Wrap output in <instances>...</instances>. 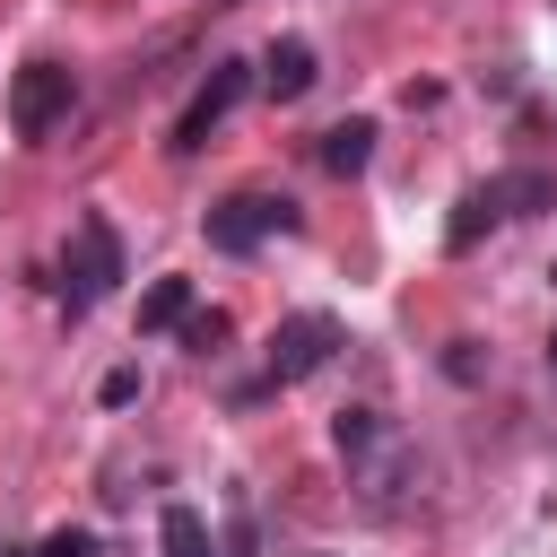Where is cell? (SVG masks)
<instances>
[{
    "mask_svg": "<svg viewBox=\"0 0 557 557\" xmlns=\"http://www.w3.org/2000/svg\"><path fill=\"white\" fill-rule=\"evenodd\" d=\"M252 78H261V87H270L278 104H296V96H305V87H313L322 70H313V44H305V35H278V44L261 52V70H252Z\"/></svg>",
    "mask_w": 557,
    "mask_h": 557,
    "instance_id": "7",
    "label": "cell"
},
{
    "mask_svg": "<svg viewBox=\"0 0 557 557\" xmlns=\"http://www.w3.org/2000/svg\"><path fill=\"white\" fill-rule=\"evenodd\" d=\"M548 366H557V339H548Z\"/></svg>",
    "mask_w": 557,
    "mask_h": 557,
    "instance_id": "14",
    "label": "cell"
},
{
    "mask_svg": "<svg viewBox=\"0 0 557 557\" xmlns=\"http://www.w3.org/2000/svg\"><path fill=\"white\" fill-rule=\"evenodd\" d=\"M191 322V278H157L139 296V331H183Z\"/></svg>",
    "mask_w": 557,
    "mask_h": 557,
    "instance_id": "10",
    "label": "cell"
},
{
    "mask_svg": "<svg viewBox=\"0 0 557 557\" xmlns=\"http://www.w3.org/2000/svg\"><path fill=\"white\" fill-rule=\"evenodd\" d=\"M548 278H557V270H548Z\"/></svg>",
    "mask_w": 557,
    "mask_h": 557,
    "instance_id": "15",
    "label": "cell"
},
{
    "mask_svg": "<svg viewBox=\"0 0 557 557\" xmlns=\"http://www.w3.org/2000/svg\"><path fill=\"white\" fill-rule=\"evenodd\" d=\"M331 348H339V322H331V313H287V322L270 331L261 366H270V383H305V374L331 366Z\"/></svg>",
    "mask_w": 557,
    "mask_h": 557,
    "instance_id": "4",
    "label": "cell"
},
{
    "mask_svg": "<svg viewBox=\"0 0 557 557\" xmlns=\"http://www.w3.org/2000/svg\"><path fill=\"white\" fill-rule=\"evenodd\" d=\"M35 557H96V531L61 522V531H44V548H35Z\"/></svg>",
    "mask_w": 557,
    "mask_h": 557,
    "instance_id": "12",
    "label": "cell"
},
{
    "mask_svg": "<svg viewBox=\"0 0 557 557\" xmlns=\"http://www.w3.org/2000/svg\"><path fill=\"white\" fill-rule=\"evenodd\" d=\"M70 104H78V78H70L61 61H26L17 87H9V131H17V139H44Z\"/></svg>",
    "mask_w": 557,
    "mask_h": 557,
    "instance_id": "2",
    "label": "cell"
},
{
    "mask_svg": "<svg viewBox=\"0 0 557 557\" xmlns=\"http://www.w3.org/2000/svg\"><path fill=\"white\" fill-rule=\"evenodd\" d=\"M331 435H339V453L357 461V453H374V444H383V418H374V409H339V426H331Z\"/></svg>",
    "mask_w": 557,
    "mask_h": 557,
    "instance_id": "11",
    "label": "cell"
},
{
    "mask_svg": "<svg viewBox=\"0 0 557 557\" xmlns=\"http://www.w3.org/2000/svg\"><path fill=\"white\" fill-rule=\"evenodd\" d=\"M244 87H252V70H244V61H218V70H209V87L183 104V122H174V148H200V139H209V131H218V122L244 104Z\"/></svg>",
    "mask_w": 557,
    "mask_h": 557,
    "instance_id": "6",
    "label": "cell"
},
{
    "mask_svg": "<svg viewBox=\"0 0 557 557\" xmlns=\"http://www.w3.org/2000/svg\"><path fill=\"white\" fill-rule=\"evenodd\" d=\"M183 331H191V348H218V339H226V313H200V305H191Z\"/></svg>",
    "mask_w": 557,
    "mask_h": 557,
    "instance_id": "13",
    "label": "cell"
},
{
    "mask_svg": "<svg viewBox=\"0 0 557 557\" xmlns=\"http://www.w3.org/2000/svg\"><path fill=\"white\" fill-rule=\"evenodd\" d=\"M548 200H557V183H548V174H531V165H522V174H487V183H470V191H461V209L444 218V244H453V252H470L487 226L531 218V209H548Z\"/></svg>",
    "mask_w": 557,
    "mask_h": 557,
    "instance_id": "1",
    "label": "cell"
},
{
    "mask_svg": "<svg viewBox=\"0 0 557 557\" xmlns=\"http://www.w3.org/2000/svg\"><path fill=\"white\" fill-rule=\"evenodd\" d=\"M366 157H374V122L366 113H348L339 131H322V174H366Z\"/></svg>",
    "mask_w": 557,
    "mask_h": 557,
    "instance_id": "8",
    "label": "cell"
},
{
    "mask_svg": "<svg viewBox=\"0 0 557 557\" xmlns=\"http://www.w3.org/2000/svg\"><path fill=\"white\" fill-rule=\"evenodd\" d=\"M70 278V305H96V296H113V278H122V244H113V226L104 218H78V235H70V261H61Z\"/></svg>",
    "mask_w": 557,
    "mask_h": 557,
    "instance_id": "5",
    "label": "cell"
},
{
    "mask_svg": "<svg viewBox=\"0 0 557 557\" xmlns=\"http://www.w3.org/2000/svg\"><path fill=\"white\" fill-rule=\"evenodd\" d=\"M157 548H165V557H218V540H209V522H200L191 505H165V513H157Z\"/></svg>",
    "mask_w": 557,
    "mask_h": 557,
    "instance_id": "9",
    "label": "cell"
},
{
    "mask_svg": "<svg viewBox=\"0 0 557 557\" xmlns=\"http://www.w3.org/2000/svg\"><path fill=\"white\" fill-rule=\"evenodd\" d=\"M287 226H296L287 200H270V191H235V200L209 209V252H261V244L287 235Z\"/></svg>",
    "mask_w": 557,
    "mask_h": 557,
    "instance_id": "3",
    "label": "cell"
}]
</instances>
